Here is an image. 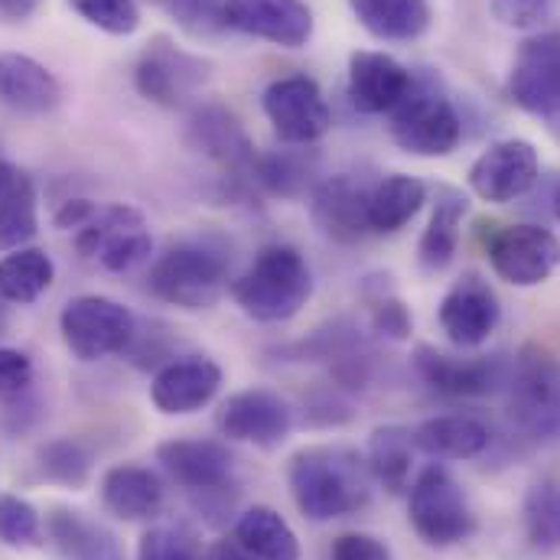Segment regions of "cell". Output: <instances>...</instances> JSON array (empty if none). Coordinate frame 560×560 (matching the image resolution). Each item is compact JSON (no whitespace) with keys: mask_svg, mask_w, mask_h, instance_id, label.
I'll return each instance as SVG.
<instances>
[{"mask_svg":"<svg viewBox=\"0 0 560 560\" xmlns=\"http://www.w3.org/2000/svg\"><path fill=\"white\" fill-rule=\"evenodd\" d=\"M92 450L82 440L72 436H56L46 440L36 450V472L46 482L66 486V489H82L92 479Z\"/></svg>","mask_w":560,"mask_h":560,"instance_id":"cell-34","label":"cell"},{"mask_svg":"<svg viewBox=\"0 0 560 560\" xmlns=\"http://www.w3.org/2000/svg\"><path fill=\"white\" fill-rule=\"evenodd\" d=\"M209 79H212V62L176 46L170 36H153L135 66L138 92L147 102L163 108H183L189 98L202 92Z\"/></svg>","mask_w":560,"mask_h":560,"instance_id":"cell-9","label":"cell"},{"mask_svg":"<svg viewBox=\"0 0 560 560\" xmlns=\"http://www.w3.org/2000/svg\"><path fill=\"white\" fill-rule=\"evenodd\" d=\"M235 545L258 560H300V541L287 518L268 509V505H252L248 512L238 515L235 522Z\"/></svg>","mask_w":560,"mask_h":560,"instance_id":"cell-31","label":"cell"},{"mask_svg":"<svg viewBox=\"0 0 560 560\" xmlns=\"http://www.w3.org/2000/svg\"><path fill=\"white\" fill-rule=\"evenodd\" d=\"M369 466L349 446H303L287 463V486L303 518L332 522L369 502Z\"/></svg>","mask_w":560,"mask_h":560,"instance_id":"cell-1","label":"cell"},{"mask_svg":"<svg viewBox=\"0 0 560 560\" xmlns=\"http://www.w3.org/2000/svg\"><path fill=\"white\" fill-rule=\"evenodd\" d=\"M189 143L206 156L219 160L222 166H229L232 173L252 179L258 150L222 105H202L189 115Z\"/></svg>","mask_w":560,"mask_h":560,"instance_id":"cell-22","label":"cell"},{"mask_svg":"<svg viewBox=\"0 0 560 560\" xmlns=\"http://www.w3.org/2000/svg\"><path fill=\"white\" fill-rule=\"evenodd\" d=\"M0 102L20 115H49L62 102V85L33 56L0 52Z\"/></svg>","mask_w":560,"mask_h":560,"instance_id":"cell-23","label":"cell"},{"mask_svg":"<svg viewBox=\"0 0 560 560\" xmlns=\"http://www.w3.org/2000/svg\"><path fill=\"white\" fill-rule=\"evenodd\" d=\"M411 85L415 75L388 52L359 49L349 56V102L362 115H392Z\"/></svg>","mask_w":560,"mask_h":560,"instance_id":"cell-20","label":"cell"},{"mask_svg":"<svg viewBox=\"0 0 560 560\" xmlns=\"http://www.w3.org/2000/svg\"><path fill=\"white\" fill-rule=\"evenodd\" d=\"M166 489L160 476L140 463H118L102 476V505L121 522L156 518L163 509Z\"/></svg>","mask_w":560,"mask_h":560,"instance_id":"cell-25","label":"cell"},{"mask_svg":"<svg viewBox=\"0 0 560 560\" xmlns=\"http://www.w3.org/2000/svg\"><path fill=\"white\" fill-rule=\"evenodd\" d=\"M392 140L415 156H446L463 140V121L453 102L430 79H415L411 92L392 112Z\"/></svg>","mask_w":560,"mask_h":560,"instance_id":"cell-7","label":"cell"},{"mask_svg":"<svg viewBox=\"0 0 560 560\" xmlns=\"http://www.w3.org/2000/svg\"><path fill=\"white\" fill-rule=\"evenodd\" d=\"M365 199L369 186L355 183L352 176H329L313 189V222L336 242H359L369 232Z\"/></svg>","mask_w":560,"mask_h":560,"instance_id":"cell-24","label":"cell"},{"mask_svg":"<svg viewBox=\"0 0 560 560\" xmlns=\"http://www.w3.org/2000/svg\"><path fill=\"white\" fill-rule=\"evenodd\" d=\"M39 232V192L26 170L0 160V255L26 248Z\"/></svg>","mask_w":560,"mask_h":560,"instance_id":"cell-26","label":"cell"},{"mask_svg":"<svg viewBox=\"0 0 560 560\" xmlns=\"http://www.w3.org/2000/svg\"><path fill=\"white\" fill-rule=\"evenodd\" d=\"M411 326H415V319H411L408 306H405L398 296H382V300L372 306V329H375L378 336L401 342V339L411 336Z\"/></svg>","mask_w":560,"mask_h":560,"instance_id":"cell-43","label":"cell"},{"mask_svg":"<svg viewBox=\"0 0 560 560\" xmlns=\"http://www.w3.org/2000/svg\"><path fill=\"white\" fill-rule=\"evenodd\" d=\"M329 560H395L392 548L365 532H346L332 541L329 548Z\"/></svg>","mask_w":560,"mask_h":560,"instance_id":"cell-44","label":"cell"},{"mask_svg":"<svg viewBox=\"0 0 560 560\" xmlns=\"http://www.w3.org/2000/svg\"><path fill=\"white\" fill-rule=\"evenodd\" d=\"M225 23L283 49H300L313 36V10L303 0H229Z\"/></svg>","mask_w":560,"mask_h":560,"instance_id":"cell-18","label":"cell"},{"mask_svg":"<svg viewBox=\"0 0 560 560\" xmlns=\"http://www.w3.org/2000/svg\"><path fill=\"white\" fill-rule=\"evenodd\" d=\"M415 369L436 395L446 398H489L509 385L512 365L502 355H476V359H456L446 352H436L433 346H418Z\"/></svg>","mask_w":560,"mask_h":560,"instance_id":"cell-14","label":"cell"},{"mask_svg":"<svg viewBox=\"0 0 560 560\" xmlns=\"http://www.w3.org/2000/svg\"><path fill=\"white\" fill-rule=\"evenodd\" d=\"M156 3H163L176 16V23L192 36H212L229 26L225 23L229 0H156Z\"/></svg>","mask_w":560,"mask_h":560,"instance_id":"cell-40","label":"cell"},{"mask_svg":"<svg viewBox=\"0 0 560 560\" xmlns=\"http://www.w3.org/2000/svg\"><path fill=\"white\" fill-rule=\"evenodd\" d=\"M229 248L215 235H192L170 245L150 268V290L179 310H209L229 287Z\"/></svg>","mask_w":560,"mask_h":560,"instance_id":"cell-2","label":"cell"},{"mask_svg":"<svg viewBox=\"0 0 560 560\" xmlns=\"http://www.w3.org/2000/svg\"><path fill=\"white\" fill-rule=\"evenodd\" d=\"M265 115L283 143L306 147L332 128V112L323 89L310 75H283L265 89Z\"/></svg>","mask_w":560,"mask_h":560,"instance_id":"cell-10","label":"cell"},{"mask_svg":"<svg viewBox=\"0 0 560 560\" xmlns=\"http://www.w3.org/2000/svg\"><path fill=\"white\" fill-rule=\"evenodd\" d=\"M138 560H202L199 541L186 525H153L143 532L138 545Z\"/></svg>","mask_w":560,"mask_h":560,"instance_id":"cell-38","label":"cell"},{"mask_svg":"<svg viewBox=\"0 0 560 560\" xmlns=\"http://www.w3.org/2000/svg\"><path fill=\"white\" fill-rule=\"evenodd\" d=\"M555 215H558V222H560V189L555 192Z\"/></svg>","mask_w":560,"mask_h":560,"instance_id":"cell-48","label":"cell"},{"mask_svg":"<svg viewBox=\"0 0 560 560\" xmlns=\"http://www.w3.org/2000/svg\"><path fill=\"white\" fill-rule=\"evenodd\" d=\"M75 248L82 258L98 261L112 275H128L150 261L153 238L135 206L112 202L98 206L95 215L75 232Z\"/></svg>","mask_w":560,"mask_h":560,"instance_id":"cell-8","label":"cell"},{"mask_svg":"<svg viewBox=\"0 0 560 560\" xmlns=\"http://www.w3.org/2000/svg\"><path fill=\"white\" fill-rule=\"evenodd\" d=\"M33 359L23 352V349H10V346H0V405H13L20 401L30 385H33Z\"/></svg>","mask_w":560,"mask_h":560,"instance_id":"cell-42","label":"cell"},{"mask_svg":"<svg viewBox=\"0 0 560 560\" xmlns=\"http://www.w3.org/2000/svg\"><path fill=\"white\" fill-rule=\"evenodd\" d=\"M415 446L430 459H476L489 450L492 433L472 415H436L418 423Z\"/></svg>","mask_w":560,"mask_h":560,"instance_id":"cell-27","label":"cell"},{"mask_svg":"<svg viewBox=\"0 0 560 560\" xmlns=\"http://www.w3.org/2000/svg\"><path fill=\"white\" fill-rule=\"evenodd\" d=\"M3 303V300H0ZM3 329H7V316H3V310H0V336H3Z\"/></svg>","mask_w":560,"mask_h":560,"instance_id":"cell-49","label":"cell"},{"mask_svg":"<svg viewBox=\"0 0 560 560\" xmlns=\"http://www.w3.org/2000/svg\"><path fill=\"white\" fill-rule=\"evenodd\" d=\"M525 538L535 551H560V482L541 479L522 502Z\"/></svg>","mask_w":560,"mask_h":560,"instance_id":"cell-35","label":"cell"},{"mask_svg":"<svg viewBox=\"0 0 560 560\" xmlns=\"http://www.w3.org/2000/svg\"><path fill=\"white\" fill-rule=\"evenodd\" d=\"M509 415L515 427L535 443L560 440V362L538 349L525 346L509 372Z\"/></svg>","mask_w":560,"mask_h":560,"instance_id":"cell-5","label":"cell"},{"mask_svg":"<svg viewBox=\"0 0 560 560\" xmlns=\"http://www.w3.org/2000/svg\"><path fill=\"white\" fill-rule=\"evenodd\" d=\"M466 209H469V199L459 189H453V186L436 189V202H433L430 222H427L418 245V261L427 275H440L453 265Z\"/></svg>","mask_w":560,"mask_h":560,"instance_id":"cell-28","label":"cell"},{"mask_svg":"<svg viewBox=\"0 0 560 560\" xmlns=\"http://www.w3.org/2000/svg\"><path fill=\"white\" fill-rule=\"evenodd\" d=\"M202 560H248V555H245L235 541H215V545L202 555Z\"/></svg>","mask_w":560,"mask_h":560,"instance_id":"cell-47","label":"cell"},{"mask_svg":"<svg viewBox=\"0 0 560 560\" xmlns=\"http://www.w3.org/2000/svg\"><path fill=\"white\" fill-rule=\"evenodd\" d=\"M359 23L388 43H411L430 26V0H349Z\"/></svg>","mask_w":560,"mask_h":560,"instance_id":"cell-32","label":"cell"},{"mask_svg":"<svg viewBox=\"0 0 560 560\" xmlns=\"http://www.w3.org/2000/svg\"><path fill=\"white\" fill-rule=\"evenodd\" d=\"M160 469L189 492H215L229 489L235 459L219 440H163L156 446Z\"/></svg>","mask_w":560,"mask_h":560,"instance_id":"cell-19","label":"cell"},{"mask_svg":"<svg viewBox=\"0 0 560 560\" xmlns=\"http://www.w3.org/2000/svg\"><path fill=\"white\" fill-rule=\"evenodd\" d=\"M43 0H0V20L7 23H23L39 10Z\"/></svg>","mask_w":560,"mask_h":560,"instance_id":"cell-46","label":"cell"},{"mask_svg":"<svg viewBox=\"0 0 560 560\" xmlns=\"http://www.w3.org/2000/svg\"><path fill=\"white\" fill-rule=\"evenodd\" d=\"M560 0H492V16L505 30H541L558 16Z\"/></svg>","mask_w":560,"mask_h":560,"instance_id":"cell-41","label":"cell"},{"mask_svg":"<svg viewBox=\"0 0 560 560\" xmlns=\"http://www.w3.org/2000/svg\"><path fill=\"white\" fill-rule=\"evenodd\" d=\"M408 522L427 548H456L476 532V515L466 492L446 466H423L408 489Z\"/></svg>","mask_w":560,"mask_h":560,"instance_id":"cell-4","label":"cell"},{"mask_svg":"<svg viewBox=\"0 0 560 560\" xmlns=\"http://www.w3.org/2000/svg\"><path fill=\"white\" fill-rule=\"evenodd\" d=\"M85 23L112 33V36H131L140 26V10L135 0H66Z\"/></svg>","mask_w":560,"mask_h":560,"instance_id":"cell-39","label":"cell"},{"mask_svg":"<svg viewBox=\"0 0 560 560\" xmlns=\"http://www.w3.org/2000/svg\"><path fill=\"white\" fill-rule=\"evenodd\" d=\"M509 95L528 115H560V30H541L518 46Z\"/></svg>","mask_w":560,"mask_h":560,"instance_id":"cell-11","label":"cell"},{"mask_svg":"<svg viewBox=\"0 0 560 560\" xmlns=\"http://www.w3.org/2000/svg\"><path fill=\"white\" fill-rule=\"evenodd\" d=\"M46 538L62 560H128L118 535L79 509H49Z\"/></svg>","mask_w":560,"mask_h":560,"instance_id":"cell-21","label":"cell"},{"mask_svg":"<svg viewBox=\"0 0 560 560\" xmlns=\"http://www.w3.org/2000/svg\"><path fill=\"white\" fill-rule=\"evenodd\" d=\"M427 202V186L418 176L408 173H392L382 183L369 189L365 199V222L369 232L375 235H395L401 232Z\"/></svg>","mask_w":560,"mask_h":560,"instance_id":"cell-29","label":"cell"},{"mask_svg":"<svg viewBox=\"0 0 560 560\" xmlns=\"http://www.w3.org/2000/svg\"><path fill=\"white\" fill-rule=\"evenodd\" d=\"M95 209H98V202H92V199H69V202L59 206V212L52 215V222L62 232H79L95 215Z\"/></svg>","mask_w":560,"mask_h":560,"instance_id":"cell-45","label":"cell"},{"mask_svg":"<svg viewBox=\"0 0 560 560\" xmlns=\"http://www.w3.org/2000/svg\"><path fill=\"white\" fill-rule=\"evenodd\" d=\"M222 365L209 355H183L166 362L150 382V401L166 418L202 411L222 388Z\"/></svg>","mask_w":560,"mask_h":560,"instance_id":"cell-17","label":"cell"},{"mask_svg":"<svg viewBox=\"0 0 560 560\" xmlns=\"http://www.w3.org/2000/svg\"><path fill=\"white\" fill-rule=\"evenodd\" d=\"M538 150L522 138L489 143L469 166V189L495 206L522 199L538 183Z\"/></svg>","mask_w":560,"mask_h":560,"instance_id":"cell-13","label":"cell"},{"mask_svg":"<svg viewBox=\"0 0 560 560\" xmlns=\"http://www.w3.org/2000/svg\"><path fill=\"white\" fill-rule=\"evenodd\" d=\"M232 296L258 323L293 319L313 296V275L303 255L290 245H268L232 283Z\"/></svg>","mask_w":560,"mask_h":560,"instance_id":"cell-3","label":"cell"},{"mask_svg":"<svg viewBox=\"0 0 560 560\" xmlns=\"http://www.w3.org/2000/svg\"><path fill=\"white\" fill-rule=\"evenodd\" d=\"M316 160L293 153V150H271V153H258L255 166H252V183H258L261 189L275 192V196H300L310 179H313Z\"/></svg>","mask_w":560,"mask_h":560,"instance_id":"cell-36","label":"cell"},{"mask_svg":"<svg viewBox=\"0 0 560 560\" xmlns=\"http://www.w3.org/2000/svg\"><path fill=\"white\" fill-rule=\"evenodd\" d=\"M215 427L225 440L275 450L287 440V433L293 427V411L278 392L248 388V392H238L219 405Z\"/></svg>","mask_w":560,"mask_h":560,"instance_id":"cell-15","label":"cell"},{"mask_svg":"<svg viewBox=\"0 0 560 560\" xmlns=\"http://www.w3.org/2000/svg\"><path fill=\"white\" fill-rule=\"evenodd\" d=\"M0 545H7V548H39L43 545V515L23 495L0 492Z\"/></svg>","mask_w":560,"mask_h":560,"instance_id":"cell-37","label":"cell"},{"mask_svg":"<svg viewBox=\"0 0 560 560\" xmlns=\"http://www.w3.org/2000/svg\"><path fill=\"white\" fill-rule=\"evenodd\" d=\"M489 265L512 287H538L560 268V242L545 225H505L489 238Z\"/></svg>","mask_w":560,"mask_h":560,"instance_id":"cell-12","label":"cell"},{"mask_svg":"<svg viewBox=\"0 0 560 560\" xmlns=\"http://www.w3.org/2000/svg\"><path fill=\"white\" fill-rule=\"evenodd\" d=\"M436 316H440V329L446 332L453 346L476 349L495 332L502 319V303L495 290L489 287V280L469 271L459 280H453V287L443 293Z\"/></svg>","mask_w":560,"mask_h":560,"instance_id":"cell-16","label":"cell"},{"mask_svg":"<svg viewBox=\"0 0 560 560\" xmlns=\"http://www.w3.org/2000/svg\"><path fill=\"white\" fill-rule=\"evenodd\" d=\"M59 332L66 349L79 362H102L135 346L138 319L125 303L112 296L85 293L66 303L59 316Z\"/></svg>","mask_w":560,"mask_h":560,"instance_id":"cell-6","label":"cell"},{"mask_svg":"<svg viewBox=\"0 0 560 560\" xmlns=\"http://www.w3.org/2000/svg\"><path fill=\"white\" fill-rule=\"evenodd\" d=\"M415 433L408 427L398 423H385L375 427L369 436V453H365V466L369 476L392 495H401L411 489V476H415Z\"/></svg>","mask_w":560,"mask_h":560,"instance_id":"cell-30","label":"cell"},{"mask_svg":"<svg viewBox=\"0 0 560 560\" xmlns=\"http://www.w3.org/2000/svg\"><path fill=\"white\" fill-rule=\"evenodd\" d=\"M56 280V265L43 248H16L0 258V300L3 303H36Z\"/></svg>","mask_w":560,"mask_h":560,"instance_id":"cell-33","label":"cell"}]
</instances>
